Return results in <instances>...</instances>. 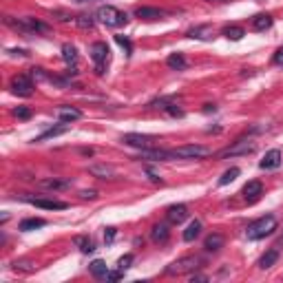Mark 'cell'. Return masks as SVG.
<instances>
[{
  "label": "cell",
  "mask_w": 283,
  "mask_h": 283,
  "mask_svg": "<svg viewBox=\"0 0 283 283\" xmlns=\"http://www.w3.org/2000/svg\"><path fill=\"white\" fill-rule=\"evenodd\" d=\"M277 230V217L275 215H266V217L252 221V224L246 228V237H248L250 241H259L264 239V237L272 235Z\"/></svg>",
  "instance_id": "obj_1"
},
{
  "label": "cell",
  "mask_w": 283,
  "mask_h": 283,
  "mask_svg": "<svg viewBox=\"0 0 283 283\" xmlns=\"http://www.w3.org/2000/svg\"><path fill=\"white\" fill-rule=\"evenodd\" d=\"M95 18L100 20V22H104L106 27H122V24L128 22V16H126V13H122L120 9L111 7V4H104V7L97 9Z\"/></svg>",
  "instance_id": "obj_2"
},
{
  "label": "cell",
  "mask_w": 283,
  "mask_h": 283,
  "mask_svg": "<svg viewBox=\"0 0 283 283\" xmlns=\"http://www.w3.org/2000/svg\"><path fill=\"white\" fill-rule=\"evenodd\" d=\"M173 157L175 159H202V157H208L210 151L206 146H199V144H188V146H179V148H173Z\"/></svg>",
  "instance_id": "obj_3"
},
{
  "label": "cell",
  "mask_w": 283,
  "mask_h": 283,
  "mask_svg": "<svg viewBox=\"0 0 283 283\" xmlns=\"http://www.w3.org/2000/svg\"><path fill=\"white\" fill-rule=\"evenodd\" d=\"M197 268H199L197 257H182V259L173 261V264L166 268V275H188V272H195Z\"/></svg>",
  "instance_id": "obj_4"
},
{
  "label": "cell",
  "mask_w": 283,
  "mask_h": 283,
  "mask_svg": "<svg viewBox=\"0 0 283 283\" xmlns=\"http://www.w3.org/2000/svg\"><path fill=\"white\" fill-rule=\"evenodd\" d=\"M257 151V144L252 140H237L233 146L224 148L217 157H237V155H250V153Z\"/></svg>",
  "instance_id": "obj_5"
},
{
  "label": "cell",
  "mask_w": 283,
  "mask_h": 283,
  "mask_svg": "<svg viewBox=\"0 0 283 283\" xmlns=\"http://www.w3.org/2000/svg\"><path fill=\"white\" fill-rule=\"evenodd\" d=\"M109 53H111V51H109V44H106V42H93V44H91V58H93V62L97 64V73H104V62H106V60H109Z\"/></svg>",
  "instance_id": "obj_6"
},
{
  "label": "cell",
  "mask_w": 283,
  "mask_h": 283,
  "mask_svg": "<svg viewBox=\"0 0 283 283\" xmlns=\"http://www.w3.org/2000/svg\"><path fill=\"white\" fill-rule=\"evenodd\" d=\"M11 91L20 97H29L33 93V80L31 75H16L11 80Z\"/></svg>",
  "instance_id": "obj_7"
},
{
  "label": "cell",
  "mask_w": 283,
  "mask_h": 283,
  "mask_svg": "<svg viewBox=\"0 0 283 283\" xmlns=\"http://www.w3.org/2000/svg\"><path fill=\"white\" fill-rule=\"evenodd\" d=\"M20 199H24V202L38 206V208H44V210H64V208H69V204L58 202V199H44V197H20Z\"/></svg>",
  "instance_id": "obj_8"
},
{
  "label": "cell",
  "mask_w": 283,
  "mask_h": 283,
  "mask_svg": "<svg viewBox=\"0 0 283 283\" xmlns=\"http://www.w3.org/2000/svg\"><path fill=\"white\" fill-rule=\"evenodd\" d=\"M122 142L128 144V146H135V148H148L153 142H155V137L153 135H140V133H126V135H122Z\"/></svg>",
  "instance_id": "obj_9"
},
{
  "label": "cell",
  "mask_w": 283,
  "mask_h": 283,
  "mask_svg": "<svg viewBox=\"0 0 283 283\" xmlns=\"http://www.w3.org/2000/svg\"><path fill=\"white\" fill-rule=\"evenodd\" d=\"M259 166L264 168V171H272V168H279L281 166V151L279 148H272V151H268L264 159L259 162Z\"/></svg>",
  "instance_id": "obj_10"
},
{
  "label": "cell",
  "mask_w": 283,
  "mask_h": 283,
  "mask_svg": "<svg viewBox=\"0 0 283 283\" xmlns=\"http://www.w3.org/2000/svg\"><path fill=\"white\" fill-rule=\"evenodd\" d=\"M264 195V186H261V182H257V179H252L244 186V197L248 204H255L257 199Z\"/></svg>",
  "instance_id": "obj_11"
},
{
  "label": "cell",
  "mask_w": 283,
  "mask_h": 283,
  "mask_svg": "<svg viewBox=\"0 0 283 283\" xmlns=\"http://www.w3.org/2000/svg\"><path fill=\"white\" fill-rule=\"evenodd\" d=\"M166 217L171 224H182V221H186V217H188V208L184 204H173L171 208L166 210Z\"/></svg>",
  "instance_id": "obj_12"
},
{
  "label": "cell",
  "mask_w": 283,
  "mask_h": 283,
  "mask_svg": "<svg viewBox=\"0 0 283 283\" xmlns=\"http://www.w3.org/2000/svg\"><path fill=\"white\" fill-rule=\"evenodd\" d=\"M135 16L140 20H162L166 16V11H164V9H157V7H137Z\"/></svg>",
  "instance_id": "obj_13"
},
{
  "label": "cell",
  "mask_w": 283,
  "mask_h": 283,
  "mask_svg": "<svg viewBox=\"0 0 283 283\" xmlns=\"http://www.w3.org/2000/svg\"><path fill=\"white\" fill-rule=\"evenodd\" d=\"M69 128H71V124H69V122H60L58 126H51L49 131H44L42 135H38V137H35L33 142H44V140H51V137H58V135H62V133H66V131H69Z\"/></svg>",
  "instance_id": "obj_14"
},
{
  "label": "cell",
  "mask_w": 283,
  "mask_h": 283,
  "mask_svg": "<svg viewBox=\"0 0 283 283\" xmlns=\"http://www.w3.org/2000/svg\"><path fill=\"white\" fill-rule=\"evenodd\" d=\"M142 157L153 159V162H164V159H175L171 151H162V148H142Z\"/></svg>",
  "instance_id": "obj_15"
},
{
  "label": "cell",
  "mask_w": 283,
  "mask_h": 283,
  "mask_svg": "<svg viewBox=\"0 0 283 283\" xmlns=\"http://www.w3.org/2000/svg\"><path fill=\"white\" fill-rule=\"evenodd\" d=\"M89 173L93 175V177H100V179H111L113 175H115V168L106 166V164H91Z\"/></svg>",
  "instance_id": "obj_16"
},
{
  "label": "cell",
  "mask_w": 283,
  "mask_h": 283,
  "mask_svg": "<svg viewBox=\"0 0 283 283\" xmlns=\"http://www.w3.org/2000/svg\"><path fill=\"white\" fill-rule=\"evenodd\" d=\"M168 237H171V230H168V224H155L151 230V239L155 241V244H164V241H168Z\"/></svg>",
  "instance_id": "obj_17"
},
{
  "label": "cell",
  "mask_w": 283,
  "mask_h": 283,
  "mask_svg": "<svg viewBox=\"0 0 283 283\" xmlns=\"http://www.w3.org/2000/svg\"><path fill=\"white\" fill-rule=\"evenodd\" d=\"M272 22H275V18L270 13H259V16L252 18V29L255 31H266V29L272 27Z\"/></svg>",
  "instance_id": "obj_18"
},
{
  "label": "cell",
  "mask_w": 283,
  "mask_h": 283,
  "mask_svg": "<svg viewBox=\"0 0 283 283\" xmlns=\"http://www.w3.org/2000/svg\"><path fill=\"white\" fill-rule=\"evenodd\" d=\"M277 259H279V250L277 248H270L266 252V255H261V259L257 261V266L261 268V270H268V268H272L277 264Z\"/></svg>",
  "instance_id": "obj_19"
},
{
  "label": "cell",
  "mask_w": 283,
  "mask_h": 283,
  "mask_svg": "<svg viewBox=\"0 0 283 283\" xmlns=\"http://www.w3.org/2000/svg\"><path fill=\"white\" fill-rule=\"evenodd\" d=\"M204 248L208 252H219L221 248H224V237H221L219 233L208 235L206 237V241H204Z\"/></svg>",
  "instance_id": "obj_20"
},
{
  "label": "cell",
  "mask_w": 283,
  "mask_h": 283,
  "mask_svg": "<svg viewBox=\"0 0 283 283\" xmlns=\"http://www.w3.org/2000/svg\"><path fill=\"white\" fill-rule=\"evenodd\" d=\"M166 64H168V69H173V71H184L188 66V62H186V58H184V53H171L166 58Z\"/></svg>",
  "instance_id": "obj_21"
},
{
  "label": "cell",
  "mask_w": 283,
  "mask_h": 283,
  "mask_svg": "<svg viewBox=\"0 0 283 283\" xmlns=\"http://www.w3.org/2000/svg\"><path fill=\"white\" fill-rule=\"evenodd\" d=\"M22 20H24V27H27L29 33H51V29L44 22H40V20H35V18H22Z\"/></svg>",
  "instance_id": "obj_22"
},
{
  "label": "cell",
  "mask_w": 283,
  "mask_h": 283,
  "mask_svg": "<svg viewBox=\"0 0 283 283\" xmlns=\"http://www.w3.org/2000/svg\"><path fill=\"white\" fill-rule=\"evenodd\" d=\"M58 115H60V122H75V120H80V115L82 113L78 109H73V106H60L58 109Z\"/></svg>",
  "instance_id": "obj_23"
},
{
  "label": "cell",
  "mask_w": 283,
  "mask_h": 283,
  "mask_svg": "<svg viewBox=\"0 0 283 283\" xmlns=\"http://www.w3.org/2000/svg\"><path fill=\"white\" fill-rule=\"evenodd\" d=\"M199 233H202V221L199 219H193L188 224V228L184 230V241H195L199 237Z\"/></svg>",
  "instance_id": "obj_24"
},
{
  "label": "cell",
  "mask_w": 283,
  "mask_h": 283,
  "mask_svg": "<svg viewBox=\"0 0 283 283\" xmlns=\"http://www.w3.org/2000/svg\"><path fill=\"white\" fill-rule=\"evenodd\" d=\"M40 188H49V190H60V188H66L71 186V182H66V179H40L38 182Z\"/></svg>",
  "instance_id": "obj_25"
},
{
  "label": "cell",
  "mask_w": 283,
  "mask_h": 283,
  "mask_svg": "<svg viewBox=\"0 0 283 283\" xmlns=\"http://www.w3.org/2000/svg\"><path fill=\"white\" fill-rule=\"evenodd\" d=\"M89 270H91V275H93L95 279H106V275H109V268H106V264L102 259H95L93 264L89 266Z\"/></svg>",
  "instance_id": "obj_26"
},
{
  "label": "cell",
  "mask_w": 283,
  "mask_h": 283,
  "mask_svg": "<svg viewBox=\"0 0 283 283\" xmlns=\"http://www.w3.org/2000/svg\"><path fill=\"white\" fill-rule=\"evenodd\" d=\"M186 35H188V38H197V40H210V38H213V29H210L208 24H204V27L190 29Z\"/></svg>",
  "instance_id": "obj_27"
},
{
  "label": "cell",
  "mask_w": 283,
  "mask_h": 283,
  "mask_svg": "<svg viewBox=\"0 0 283 283\" xmlns=\"http://www.w3.org/2000/svg\"><path fill=\"white\" fill-rule=\"evenodd\" d=\"M42 226H47V221L44 219H38V217H31V219H24L20 221L18 228L22 230V233H29V230H35V228H42Z\"/></svg>",
  "instance_id": "obj_28"
},
{
  "label": "cell",
  "mask_w": 283,
  "mask_h": 283,
  "mask_svg": "<svg viewBox=\"0 0 283 283\" xmlns=\"http://www.w3.org/2000/svg\"><path fill=\"white\" fill-rule=\"evenodd\" d=\"M62 60L66 64H75L78 62V49L73 44H64L62 47Z\"/></svg>",
  "instance_id": "obj_29"
},
{
  "label": "cell",
  "mask_w": 283,
  "mask_h": 283,
  "mask_svg": "<svg viewBox=\"0 0 283 283\" xmlns=\"http://www.w3.org/2000/svg\"><path fill=\"white\" fill-rule=\"evenodd\" d=\"M226 35L228 40H233V42H237V40H241L246 35V31L241 27H237V24H233V27H224V31H221Z\"/></svg>",
  "instance_id": "obj_30"
},
{
  "label": "cell",
  "mask_w": 283,
  "mask_h": 283,
  "mask_svg": "<svg viewBox=\"0 0 283 283\" xmlns=\"http://www.w3.org/2000/svg\"><path fill=\"white\" fill-rule=\"evenodd\" d=\"M75 244L80 246V250L84 252V255H89V252L95 250V244L91 239H86V237H75Z\"/></svg>",
  "instance_id": "obj_31"
},
{
  "label": "cell",
  "mask_w": 283,
  "mask_h": 283,
  "mask_svg": "<svg viewBox=\"0 0 283 283\" xmlns=\"http://www.w3.org/2000/svg\"><path fill=\"white\" fill-rule=\"evenodd\" d=\"M239 168H230V171H226L224 175L219 177V186H226V184H230V182H235L237 177H239Z\"/></svg>",
  "instance_id": "obj_32"
},
{
  "label": "cell",
  "mask_w": 283,
  "mask_h": 283,
  "mask_svg": "<svg viewBox=\"0 0 283 283\" xmlns=\"http://www.w3.org/2000/svg\"><path fill=\"white\" fill-rule=\"evenodd\" d=\"M75 24H78L80 29H93L95 20H93V16H86V13H82V16L75 18Z\"/></svg>",
  "instance_id": "obj_33"
},
{
  "label": "cell",
  "mask_w": 283,
  "mask_h": 283,
  "mask_svg": "<svg viewBox=\"0 0 283 283\" xmlns=\"http://www.w3.org/2000/svg\"><path fill=\"white\" fill-rule=\"evenodd\" d=\"M115 42L120 44V47L124 49V51H126L128 55L133 53V44H131V40H128V38H124V35H115Z\"/></svg>",
  "instance_id": "obj_34"
},
{
  "label": "cell",
  "mask_w": 283,
  "mask_h": 283,
  "mask_svg": "<svg viewBox=\"0 0 283 283\" xmlns=\"http://www.w3.org/2000/svg\"><path fill=\"white\" fill-rule=\"evenodd\" d=\"M31 80H35V82H42V80H51L47 73H44V69H40V66H35V69H31Z\"/></svg>",
  "instance_id": "obj_35"
},
{
  "label": "cell",
  "mask_w": 283,
  "mask_h": 283,
  "mask_svg": "<svg viewBox=\"0 0 283 283\" xmlns=\"http://www.w3.org/2000/svg\"><path fill=\"white\" fill-rule=\"evenodd\" d=\"M13 270H22V272H33V270H35V266H33V264H29V261H16V264H13Z\"/></svg>",
  "instance_id": "obj_36"
},
{
  "label": "cell",
  "mask_w": 283,
  "mask_h": 283,
  "mask_svg": "<svg viewBox=\"0 0 283 283\" xmlns=\"http://www.w3.org/2000/svg\"><path fill=\"white\" fill-rule=\"evenodd\" d=\"M13 115H16L18 120H29V117H31V111H29L27 106H18V109H13Z\"/></svg>",
  "instance_id": "obj_37"
},
{
  "label": "cell",
  "mask_w": 283,
  "mask_h": 283,
  "mask_svg": "<svg viewBox=\"0 0 283 283\" xmlns=\"http://www.w3.org/2000/svg\"><path fill=\"white\" fill-rule=\"evenodd\" d=\"M133 264V255H124V257H120V261H117V268L120 270H128Z\"/></svg>",
  "instance_id": "obj_38"
},
{
  "label": "cell",
  "mask_w": 283,
  "mask_h": 283,
  "mask_svg": "<svg viewBox=\"0 0 283 283\" xmlns=\"http://www.w3.org/2000/svg\"><path fill=\"white\" fill-rule=\"evenodd\" d=\"M122 277H124V270H120V268H117L115 272H109V275H106V281H120Z\"/></svg>",
  "instance_id": "obj_39"
},
{
  "label": "cell",
  "mask_w": 283,
  "mask_h": 283,
  "mask_svg": "<svg viewBox=\"0 0 283 283\" xmlns=\"http://www.w3.org/2000/svg\"><path fill=\"white\" fill-rule=\"evenodd\" d=\"M272 60H275V64L283 66V47H279V49L275 51V55H272Z\"/></svg>",
  "instance_id": "obj_40"
},
{
  "label": "cell",
  "mask_w": 283,
  "mask_h": 283,
  "mask_svg": "<svg viewBox=\"0 0 283 283\" xmlns=\"http://www.w3.org/2000/svg\"><path fill=\"white\" fill-rule=\"evenodd\" d=\"M113 239H115V228H104V241L111 244Z\"/></svg>",
  "instance_id": "obj_41"
},
{
  "label": "cell",
  "mask_w": 283,
  "mask_h": 283,
  "mask_svg": "<svg viewBox=\"0 0 283 283\" xmlns=\"http://www.w3.org/2000/svg\"><path fill=\"white\" fill-rule=\"evenodd\" d=\"M80 197H82V199H95L97 193H95V190H82Z\"/></svg>",
  "instance_id": "obj_42"
},
{
  "label": "cell",
  "mask_w": 283,
  "mask_h": 283,
  "mask_svg": "<svg viewBox=\"0 0 283 283\" xmlns=\"http://www.w3.org/2000/svg\"><path fill=\"white\" fill-rule=\"evenodd\" d=\"M190 281H193V283H195V281H208V279H206V277H204V275H193V279H190Z\"/></svg>",
  "instance_id": "obj_43"
},
{
  "label": "cell",
  "mask_w": 283,
  "mask_h": 283,
  "mask_svg": "<svg viewBox=\"0 0 283 283\" xmlns=\"http://www.w3.org/2000/svg\"><path fill=\"white\" fill-rule=\"evenodd\" d=\"M206 2H226V0H206Z\"/></svg>",
  "instance_id": "obj_44"
},
{
  "label": "cell",
  "mask_w": 283,
  "mask_h": 283,
  "mask_svg": "<svg viewBox=\"0 0 283 283\" xmlns=\"http://www.w3.org/2000/svg\"><path fill=\"white\" fill-rule=\"evenodd\" d=\"M75 2H95V0H75Z\"/></svg>",
  "instance_id": "obj_45"
}]
</instances>
